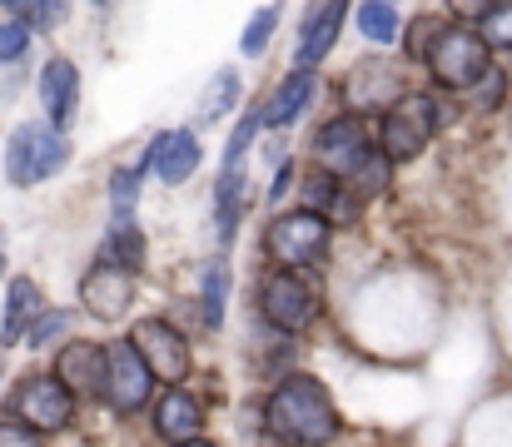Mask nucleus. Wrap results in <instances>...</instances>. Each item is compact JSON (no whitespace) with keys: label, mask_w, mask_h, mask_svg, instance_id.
<instances>
[{"label":"nucleus","mask_w":512,"mask_h":447,"mask_svg":"<svg viewBox=\"0 0 512 447\" xmlns=\"http://www.w3.org/2000/svg\"><path fill=\"white\" fill-rule=\"evenodd\" d=\"M264 418H269V433L279 443H294V447H324L339 433V408H334L329 388L319 378H309V373H289L274 388Z\"/></svg>","instance_id":"f257e3e1"},{"label":"nucleus","mask_w":512,"mask_h":447,"mask_svg":"<svg viewBox=\"0 0 512 447\" xmlns=\"http://www.w3.org/2000/svg\"><path fill=\"white\" fill-rule=\"evenodd\" d=\"M70 159V140L60 135V125H20L10 135V149H5V179L15 189H30L40 179H50L60 164Z\"/></svg>","instance_id":"f03ea898"},{"label":"nucleus","mask_w":512,"mask_h":447,"mask_svg":"<svg viewBox=\"0 0 512 447\" xmlns=\"http://www.w3.org/2000/svg\"><path fill=\"white\" fill-rule=\"evenodd\" d=\"M329 219L314 214V209H294V214H279L269 229H264V249L284 264V269H309V264H324L329 259Z\"/></svg>","instance_id":"7ed1b4c3"},{"label":"nucleus","mask_w":512,"mask_h":447,"mask_svg":"<svg viewBox=\"0 0 512 447\" xmlns=\"http://www.w3.org/2000/svg\"><path fill=\"white\" fill-rule=\"evenodd\" d=\"M488 50H493V45L483 40V30L448 25V30L438 35L433 55H428V70H433V80H438V85H448V90H473V85L493 70Z\"/></svg>","instance_id":"20e7f679"},{"label":"nucleus","mask_w":512,"mask_h":447,"mask_svg":"<svg viewBox=\"0 0 512 447\" xmlns=\"http://www.w3.org/2000/svg\"><path fill=\"white\" fill-rule=\"evenodd\" d=\"M433 130H438V105H433L428 95H403V100L388 105L383 120H378V149H383L393 164H408V159L423 154V145L433 140Z\"/></svg>","instance_id":"39448f33"},{"label":"nucleus","mask_w":512,"mask_h":447,"mask_svg":"<svg viewBox=\"0 0 512 447\" xmlns=\"http://www.w3.org/2000/svg\"><path fill=\"white\" fill-rule=\"evenodd\" d=\"M259 313L279 333H304L319 318V298H314V289L294 269H274V274L259 279Z\"/></svg>","instance_id":"423d86ee"},{"label":"nucleus","mask_w":512,"mask_h":447,"mask_svg":"<svg viewBox=\"0 0 512 447\" xmlns=\"http://www.w3.org/2000/svg\"><path fill=\"white\" fill-rule=\"evenodd\" d=\"M10 408H15V418H20L25 428H35V433H60V428H70V418H75V393H70L55 373H35V378H25V383L15 388Z\"/></svg>","instance_id":"0eeeda50"},{"label":"nucleus","mask_w":512,"mask_h":447,"mask_svg":"<svg viewBox=\"0 0 512 447\" xmlns=\"http://www.w3.org/2000/svg\"><path fill=\"white\" fill-rule=\"evenodd\" d=\"M155 393V368L145 363V353L135 348V338H120L110 343V388H105V403L115 413H135L145 408Z\"/></svg>","instance_id":"6e6552de"},{"label":"nucleus","mask_w":512,"mask_h":447,"mask_svg":"<svg viewBox=\"0 0 512 447\" xmlns=\"http://www.w3.org/2000/svg\"><path fill=\"white\" fill-rule=\"evenodd\" d=\"M80 303L90 308V318H105V323H120L135 303V274L100 259L85 279H80Z\"/></svg>","instance_id":"1a4fd4ad"},{"label":"nucleus","mask_w":512,"mask_h":447,"mask_svg":"<svg viewBox=\"0 0 512 447\" xmlns=\"http://www.w3.org/2000/svg\"><path fill=\"white\" fill-rule=\"evenodd\" d=\"M135 348L145 353V363L155 368V378L160 383H170V388H179L184 378H189V343L174 333L165 318H145V323H135Z\"/></svg>","instance_id":"9d476101"},{"label":"nucleus","mask_w":512,"mask_h":447,"mask_svg":"<svg viewBox=\"0 0 512 447\" xmlns=\"http://www.w3.org/2000/svg\"><path fill=\"white\" fill-rule=\"evenodd\" d=\"M55 378L75 393V398H105L110 388V348L100 343H65L55 358Z\"/></svg>","instance_id":"9b49d317"},{"label":"nucleus","mask_w":512,"mask_h":447,"mask_svg":"<svg viewBox=\"0 0 512 447\" xmlns=\"http://www.w3.org/2000/svg\"><path fill=\"white\" fill-rule=\"evenodd\" d=\"M368 120L363 115H339V120H329L324 130H319V140H314V154H319V164L329 169V174H348L363 154H368Z\"/></svg>","instance_id":"f8f14e48"},{"label":"nucleus","mask_w":512,"mask_h":447,"mask_svg":"<svg viewBox=\"0 0 512 447\" xmlns=\"http://www.w3.org/2000/svg\"><path fill=\"white\" fill-rule=\"evenodd\" d=\"M40 105H45V120L50 125H70V115L80 105V70L65 55H55L40 70Z\"/></svg>","instance_id":"ddd939ff"},{"label":"nucleus","mask_w":512,"mask_h":447,"mask_svg":"<svg viewBox=\"0 0 512 447\" xmlns=\"http://www.w3.org/2000/svg\"><path fill=\"white\" fill-rule=\"evenodd\" d=\"M145 164L155 169L160 184H184V179L199 169V140H194L189 130H170V135H160V140L150 145V159H145Z\"/></svg>","instance_id":"4468645a"},{"label":"nucleus","mask_w":512,"mask_h":447,"mask_svg":"<svg viewBox=\"0 0 512 447\" xmlns=\"http://www.w3.org/2000/svg\"><path fill=\"white\" fill-rule=\"evenodd\" d=\"M343 15H348V0H324L309 15V25L299 35V70H314L334 50V40H339V30H343Z\"/></svg>","instance_id":"2eb2a0df"},{"label":"nucleus","mask_w":512,"mask_h":447,"mask_svg":"<svg viewBox=\"0 0 512 447\" xmlns=\"http://www.w3.org/2000/svg\"><path fill=\"white\" fill-rule=\"evenodd\" d=\"M314 90H319L314 70H294L289 80H279V90H274V95H269V105H264V125H269V130L294 125V120L304 115V105L314 100Z\"/></svg>","instance_id":"dca6fc26"},{"label":"nucleus","mask_w":512,"mask_h":447,"mask_svg":"<svg viewBox=\"0 0 512 447\" xmlns=\"http://www.w3.org/2000/svg\"><path fill=\"white\" fill-rule=\"evenodd\" d=\"M155 428H160L170 443H194V438H199V428H204L199 398H189L184 388H170V393L155 403Z\"/></svg>","instance_id":"f3484780"},{"label":"nucleus","mask_w":512,"mask_h":447,"mask_svg":"<svg viewBox=\"0 0 512 447\" xmlns=\"http://www.w3.org/2000/svg\"><path fill=\"white\" fill-rule=\"evenodd\" d=\"M40 318V289L30 279H10V294H5V313H0V343H25V333L35 328Z\"/></svg>","instance_id":"a211bd4d"},{"label":"nucleus","mask_w":512,"mask_h":447,"mask_svg":"<svg viewBox=\"0 0 512 447\" xmlns=\"http://www.w3.org/2000/svg\"><path fill=\"white\" fill-rule=\"evenodd\" d=\"M249 209V184L239 169H224L219 174V189H214V214H219V239H234L239 229V214Z\"/></svg>","instance_id":"6ab92c4d"},{"label":"nucleus","mask_w":512,"mask_h":447,"mask_svg":"<svg viewBox=\"0 0 512 447\" xmlns=\"http://www.w3.org/2000/svg\"><path fill=\"white\" fill-rule=\"evenodd\" d=\"M388 169H393V159H388L383 149H368V154L343 174V189H353L358 199H373V194L388 189Z\"/></svg>","instance_id":"aec40b11"},{"label":"nucleus","mask_w":512,"mask_h":447,"mask_svg":"<svg viewBox=\"0 0 512 447\" xmlns=\"http://www.w3.org/2000/svg\"><path fill=\"white\" fill-rule=\"evenodd\" d=\"M100 259H110V264H120V269H130V274H140V269H145V234L135 229V219L110 229V239H105Z\"/></svg>","instance_id":"412c9836"},{"label":"nucleus","mask_w":512,"mask_h":447,"mask_svg":"<svg viewBox=\"0 0 512 447\" xmlns=\"http://www.w3.org/2000/svg\"><path fill=\"white\" fill-rule=\"evenodd\" d=\"M358 30H363L373 45H393L398 30H403V20H398L393 0H363V5H358Z\"/></svg>","instance_id":"4be33fe9"},{"label":"nucleus","mask_w":512,"mask_h":447,"mask_svg":"<svg viewBox=\"0 0 512 447\" xmlns=\"http://www.w3.org/2000/svg\"><path fill=\"white\" fill-rule=\"evenodd\" d=\"M140 179H145V169H140V164L115 169V179H110V214H115V224H130L135 199H140Z\"/></svg>","instance_id":"5701e85b"},{"label":"nucleus","mask_w":512,"mask_h":447,"mask_svg":"<svg viewBox=\"0 0 512 447\" xmlns=\"http://www.w3.org/2000/svg\"><path fill=\"white\" fill-rule=\"evenodd\" d=\"M224 294H229V269H224V259H214L204 269V323L209 328L224 323Z\"/></svg>","instance_id":"b1692460"},{"label":"nucleus","mask_w":512,"mask_h":447,"mask_svg":"<svg viewBox=\"0 0 512 447\" xmlns=\"http://www.w3.org/2000/svg\"><path fill=\"white\" fill-rule=\"evenodd\" d=\"M279 15H284V5L274 0V5H264V10L244 25V40H239L244 55H264V50H269V40H274V30H279Z\"/></svg>","instance_id":"393cba45"},{"label":"nucleus","mask_w":512,"mask_h":447,"mask_svg":"<svg viewBox=\"0 0 512 447\" xmlns=\"http://www.w3.org/2000/svg\"><path fill=\"white\" fill-rule=\"evenodd\" d=\"M15 10L25 15L30 30H60L65 15H70V0H20Z\"/></svg>","instance_id":"a878e982"},{"label":"nucleus","mask_w":512,"mask_h":447,"mask_svg":"<svg viewBox=\"0 0 512 447\" xmlns=\"http://www.w3.org/2000/svg\"><path fill=\"white\" fill-rule=\"evenodd\" d=\"M339 189H343L339 174H329V169L309 174V184H304V209H314V214H329V209H334V199H339Z\"/></svg>","instance_id":"bb28decb"},{"label":"nucleus","mask_w":512,"mask_h":447,"mask_svg":"<svg viewBox=\"0 0 512 447\" xmlns=\"http://www.w3.org/2000/svg\"><path fill=\"white\" fill-rule=\"evenodd\" d=\"M234 100H239V75H234V70H219V75H214V85H209V95H204V115H209V120H219Z\"/></svg>","instance_id":"cd10ccee"},{"label":"nucleus","mask_w":512,"mask_h":447,"mask_svg":"<svg viewBox=\"0 0 512 447\" xmlns=\"http://www.w3.org/2000/svg\"><path fill=\"white\" fill-rule=\"evenodd\" d=\"M483 40L493 50H512V0H498L488 15H483Z\"/></svg>","instance_id":"c85d7f7f"},{"label":"nucleus","mask_w":512,"mask_h":447,"mask_svg":"<svg viewBox=\"0 0 512 447\" xmlns=\"http://www.w3.org/2000/svg\"><path fill=\"white\" fill-rule=\"evenodd\" d=\"M264 125V110H249L239 125H234V135H229V149H224V169H234L239 159H244V149H249V140H254V130Z\"/></svg>","instance_id":"c756f323"},{"label":"nucleus","mask_w":512,"mask_h":447,"mask_svg":"<svg viewBox=\"0 0 512 447\" xmlns=\"http://www.w3.org/2000/svg\"><path fill=\"white\" fill-rule=\"evenodd\" d=\"M443 30H448V25H443V20H428V15H423V20H418V25H413V30H408V55H418V60H428V55H433V45H438V35H443Z\"/></svg>","instance_id":"7c9ffc66"},{"label":"nucleus","mask_w":512,"mask_h":447,"mask_svg":"<svg viewBox=\"0 0 512 447\" xmlns=\"http://www.w3.org/2000/svg\"><path fill=\"white\" fill-rule=\"evenodd\" d=\"M473 90H478V105H483V110H498V105H503V95H508V80H503V70L493 65V70H488Z\"/></svg>","instance_id":"2f4dec72"},{"label":"nucleus","mask_w":512,"mask_h":447,"mask_svg":"<svg viewBox=\"0 0 512 447\" xmlns=\"http://www.w3.org/2000/svg\"><path fill=\"white\" fill-rule=\"evenodd\" d=\"M30 40V25L25 20H0V60H15Z\"/></svg>","instance_id":"473e14b6"},{"label":"nucleus","mask_w":512,"mask_h":447,"mask_svg":"<svg viewBox=\"0 0 512 447\" xmlns=\"http://www.w3.org/2000/svg\"><path fill=\"white\" fill-rule=\"evenodd\" d=\"M60 328H65V313H55V308H50V313H40V318H35V328L25 333V343H30V348H45Z\"/></svg>","instance_id":"72a5a7b5"},{"label":"nucleus","mask_w":512,"mask_h":447,"mask_svg":"<svg viewBox=\"0 0 512 447\" xmlns=\"http://www.w3.org/2000/svg\"><path fill=\"white\" fill-rule=\"evenodd\" d=\"M0 447H40V433L25 428L20 418H5V423H0Z\"/></svg>","instance_id":"f704fd0d"},{"label":"nucleus","mask_w":512,"mask_h":447,"mask_svg":"<svg viewBox=\"0 0 512 447\" xmlns=\"http://www.w3.org/2000/svg\"><path fill=\"white\" fill-rule=\"evenodd\" d=\"M493 5H498V0H448V10H453V15H463V20H483Z\"/></svg>","instance_id":"c9c22d12"},{"label":"nucleus","mask_w":512,"mask_h":447,"mask_svg":"<svg viewBox=\"0 0 512 447\" xmlns=\"http://www.w3.org/2000/svg\"><path fill=\"white\" fill-rule=\"evenodd\" d=\"M289 184H294V164H279V179H274V189H269V194H274V199H284V194H289Z\"/></svg>","instance_id":"e433bc0d"},{"label":"nucleus","mask_w":512,"mask_h":447,"mask_svg":"<svg viewBox=\"0 0 512 447\" xmlns=\"http://www.w3.org/2000/svg\"><path fill=\"white\" fill-rule=\"evenodd\" d=\"M170 447H214V443H204V438H194V443H170Z\"/></svg>","instance_id":"4c0bfd02"},{"label":"nucleus","mask_w":512,"mask_h":447,"mask_svg":"<svg viewBox=\"0 0 512 447\" xmlns=\"http://www.w3.org/2000/svg\"><path fill=\"white\" fill-rule=\"evenodd\" d=\"M0 274H5V259H0Z\"/></svg>","instance_id":"58836bf2"},{"label":"nucleus","mask_w":512,"mask_h":447,"mask_svg":"<svg viewBox=\"0 0 512 447\" xmlns=\"http://www.w3.org/2000/svg\"><path fill=\"white\" fill-rule=\"evenodd\" d=\"M5 5H20V0H5Z\"/></svg>","instance_id":"ea45409f"}]
</instances>
